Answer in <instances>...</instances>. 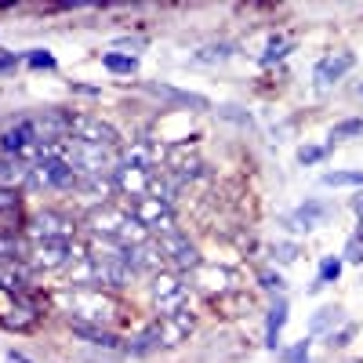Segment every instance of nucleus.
<instances>
[{"mask_svg": "<svg viewBox=\"0 0 363 363\" xmlns=\"http://www.w3.org/2000/svg\"><path fill=\"white\" fill-rule=\"evenodd\" d=\"M359 91H363V87H359Z\"/></svg>", "mask_w": 363, "mask_h": 363, "instance_id": "40", "label": "nucleus"}, {"mask_svg": "<svg viewBox=\"0 0 363 363\" xmlns=\"http://www.w3.org/2000/svg\"><path fill=\"white\" fill-rule=\"evenodd\" d=\"M323 186H335V189H342V186H363V171H327L323 174Z\"/></svg>", "mask_w": 363, "mask_h": 363, "instance_id": "26", "label": "nucleus"}, {"mask_svg": "<svg viewBox=\"0 0 363 363\" xmlns=\"http://www.w3.org/2000/svg\"><path fill=\"white\" fill-rule=\"evenodd\" d=\"M352 66H356L352 55H327V58H320L316 69H313V84L316 87H330V84H338Z\"/></svg>", "mask_w": 363, "mask_h": 363, "instance_id": "18", "label": "nucleus"}, {"mask_svg": "<svg viewBox=\"0 0 363 363\" xmlns=\"http://www.w3.org/2000/svg\"><path fill=\"white\" fill-rule=\"evenodd\" d=\"M338 320H342V309H338V306H323V309L309 320V330H313V335H327V330L335 327Z\"/></svg>", "mask_w": 363, "mask_h": 363, "instance_id": "25", "label": "nucleus"}, {"mask_svg": "<svg viewBox=\"0 0 363 363\" xmlns=\"http://www.w3.org/2000/svg\"><path fill=\"white\" fill-rule=\"evenodd\" d=\"M233 55H236V44H211L196 55V62H225Z\"/></svg>", "mask_w": 363, "mask_h": 363, "instance_id": "29", "label": "nucleus"}, {"mask_svg": "<svg viewBox=\"0 0 363 363\" xmlns=\"http://www.w3.org/2000/svg\"><path fill=\"white\" fill-rule=\"evenodd\" d=\"M62 160L80 174V178H113L120 167V153L106 145H91L80 138H66L62 142Z\"/></svg>", "mask_w": 363, "mask_h": 363, "instance_id": "3", "label": "nucleus"}, {"mask_svg": "<svg viewBox=\"0 0 363 363\" xmlns=\"http://www.w3.org/2000/svg\"><path fill=\"white\" fill-rule=\"evenodd\" d=\"M167 160L164 145L157 142H131L120 149V167H138V171H157Z\"/></svg>", "mask_w": 363, "mask_h": 363, "instance_id": "13", "label": "nucleus"}, {"mask_svg": "<svg viewBox=\"0 0 363 363\" xmlns=\"http://www.w3.org/2000/svg\"><path fill=\"white\" fill-rule=\"evenodd\" d=\"M269 255L277 258L280 265H291V262H298V255H301V247L294 244V240H277V244L269 247Z\"/></svg>", "mask_w": 363, "mask_h": 363, "instance_id": "28", "label": "nucleus"}, {"mask_svg": "<svg viewBox=\"0 0 363 363\" xmlns=\"http://www.w3.org/2000/svg\"><path fill=\"white\" fill-rule=\"evenodd\" d=\"M342 265H345V262H342V258H335V255L323 258V262H320V277H316V284H313L309 291H323L327 284H335V280L342 277Z\"/></svg>", "mask_w": 363, "mask_h": 363, "instance_id": "24", "label": "nucleus"}, {"mask_svg": "<svg viewBox=\"0 0 363 363\" xmlns=\"http://www.w3.org/2000/svg\"><path fill=\"white\" fill-rule=\"evenodd\" d=\"M128 265L135 269V277H157V272H164L167 258L160 251V240H145V244L131 247L128 251Z\"/></svg>", "mask_w": 363, "mask_h": 363, "instance_id": "14", "label": "nucleus"}, {"mask_svg": "<svg viewBox=\"0 0 363 363\" xmlns=\"http://www.w3.org/2000/svg\"><path fill=\"white\" fill-rule=\"evenodd\" d=\"M145 91H153V95H160V99H167V102H174V106H186V109H200V113L211 109V102H207L203 95L178 91V87H171V84H145Z\"/></svg>", "mask_w": 363, "mask_h": 363, "instance_id": "20", "label": "nucleus"}, {"mask_svg": "<svg viewBox=\"0 0 363 363\" xmlns=\"http://www.w3.org/2000/svg\"><path fill=\"white\" fill-rule=\"evenodd\" d=\"M69 138H80V142H91V145H106V149H124L120 142V131L113 124H106L102 116H91V113H80L73 116V128H69Z\"/></svg>", "mask_w": 363, "mask_h": 363, "instance_id": "9", "label": "nucleus"}, {"mask_svg": "<svg viewBox=\"0 0 363 363\" xmlns=\"http://www.w3.org/2000/svg\"><path fill=\"white\" fill-rule=\"evenodd\" d=\"M73 335H80L91 345H102V349H116L120 345V338L113 335V330H106V327H80V323H73Z\"/></svg>", "mask_w": 363, "mask_h": 363, "instance_id": "23", "label": "nucleus"}, {"mask_svg": "<svg viewBox=\"0 0 363 363\" xmlns=\"http://www.w3.org/2000/svg\"><path fill=\"white\" fill-rule=\"evenodd\" d=\"M80 174L62 157H44L40 164L29 167V186L33 189H77Z\"/></svg>", "mask_w": 363, "mask_h": 363, "instance_id": "8", "label": "nucleus"}, {"mask_svg": "<svg viewBox=\"0 0 363 363\" xmlns=\"http://www.w3.org/2000/svg\"><path fill=\"white\" fill-rule=\"evenodd\" d=\"M287 313H291L287 298H277V301H272V309H269V316H265V349H272V352L280 349L284 327H287Z\"/></svg>", "mask_w": 363, "mask_h": 363, "instance_id": "19", "label": "nucleus"}, {"mask_svg": "<svg viewBox=\"0 0 363 363\" xmlns=\"http://www.w3.org/2000/svg\"><path fill=\"white\" fill-rule=\"evenodd\" d=\"M84 251L87 247H80L77 240H73V244H33L26 251V265L37 269V272H62L77 258H84Z\"/></svg>", "mask_w": 363, "mask_h": 363, "instance_id": "7", "label": "nucleus"}, {"mask_svg": "<svg viewBox=\"0 0 363 363\" xmlns=\"http://www.w3.org/2000/svg\"><path fill=\"white\" fill-rule=\"evenodd\" d=\"M131 218L153 236V240H160V236H167V233H178V215H174V203H167V200H157V196H142V200H131Z\"/></svg>", "mask_w": 363, "mask_h": 363, "instance_id": "4", "label": "nucleus"}, {"mask_svg": "<svg viewBox=\"0 0 363 363\" xmlns=\"http://www.w3.org/2000/svg\"><path fill=\"white\" fill-rule=\"evenodd\" d=\"M193 280H196V287L203 291V294H229V291H236V272L233 269H222V265H200L196 272H193Z\"/></svg>", "mask_w": 363, "mask_h": 363, "instance_id": "16", "label": "nucleus"}, {"mask_svg": "<svg viewBox=\"0 0 363 363\" xmlns=\"http://www.w3.org/2000/svg\"><path fill=\"white\" fill-rule=\"evenodd\" d=\"M26 236L33 240V244H73L77 225H73L69 215H62V211H40V215H33V222L26 225Z\"/></svg>", "mask_w": 363, "mask_h": 363, "instance_id": "6", "label": "nucleus"}, {"mask_svg": "<svg viewBox=\"0 0 363 363\" xmlns=\"http://www.w3.org/2000/svg\"><path fill=\"white\" fill-rule=\"evenodd\" d=\"M291 48H294L291 40H269V48H265V55L258 58V62H262V66H277L280 58H287V51H291Z\"/></svg>", "mask_w": 363, "mask_h": 363, "instance_id": "31", "label": "nucleus"}, {"mask_svg": "<svg viewBox=\"0 0 363 363\" xmlns=\"http://www.w3.org/2000/svg\"><path fill=\"white\" fill-rule=\"evenodd\" d=\"M55 306L69 316V323H80V327H106L116 323L124 316V306L113 291H102V287H91V291H62L55 294Z\"/></svg>", "mask_w": 363, "mask_h": 363, "instance_id": "1", "label": "nucleus"}, {"mask_svg": "<svg viewBox=\"0 0 363 363\" xmlns=\"http://www.w3.org/2000/svg\"><path fill=\"white\" fill-rule=\"evenodd\" d=\"M11 363H29V359H26L22 352H11Z\"/></svg>", "mask_w": 363, "mask_h": 363, "instance_id": "39", "label": "nucleus"}, {"mask_svg": "<svg viewBox=\"0 0 363 363\" xmlns=\"http://www.w3.org/2000/svg\"><path fill=\"white\" fill-rule=\"evenodd\" d=\"M22 186H29V164H22L18 157H0V189L18 193Z\"/></svg>", "mask_w": 363, "mask_h": 363, "instance_id": "21", "label": "nucleus"}, {"mask_svg": "<svg viewBox=\"0 0 363 363\" xmlns=\"http://www.w3.org/2000/svg\"><path fill=\"white\" fill-rule=\"evenodd\" d=\"M342 142V138H363V116H352V120H342V124L330 128V142Z\"/></svg>", "mask_w": 363, "mask_h": 363, "instance_id": "27", "label": "nucleus"}, {"mask_svg": "<svg viewBox=\"0 0 363 363\" xmlns=\"http://www.w3.org/2000/svg\"><path fill=\"white\" fill-rule=\"evenodd\" d=\"M18 62V55H11V51H4V48H0V69H11Z\"/></svg>", "mask_w": 363, "mask_h": 363, "instance_id": "37", "label": "nucleus"}, {"mask_svg": "<svg viewBox=\"0 0 363 363\" xmlns=\"http://www.w3.org/2000/svg\"><path fill=\"white\" fill-rule=\"evenodd\" d=\"M149 298H153V309L160 316H171V313H182L189 306V284L178 277V272L164 269L153 277V284H149Z\"/></svg>", "mask_w": 363, "mask_h": 363, "instance_id": "5", "label": "nucleus"}, {"mask_svg": "<svg viewBox=\"0 0 363 363\" xmlns=\"http://www.w3.org/2000/svg\"><path fill=\"white\" fill-rule=\"evenodd\" d=\"M258 284H262L265 291H277V294H280V291L287 287V280L280 277V272H272V269H262V277H258Z\"/></svg>", "mask_w": 363, "mask_h": 363, "instance_id": "34", "label": "nucleus"}, {"mask_svg": "<svg viewBox=\"0 0 363 363\" xmlns=\"http://www.w3.org/2000/svg\"><path fill=\"white\" fill-rule=\"evenodd\" d=\"M102 66L116 77H131V73H138V58L124 55V51H109V55H102Z\"/></svg>", "mask_w": 363, "mask_h": 363, "instance_id": "22", "label": "nucleus"}, {"mask_svg": "<svg viewBox=\"0 0 363 363\" xmlns=\"http://www.w3.org/2000/svg\"><path fill=\"white\" fill-rule=\"evenodd\" d=\"M33 145H37V131H33L29 120H18L15 128H8L4 135H0V153H4V157H18L22 160Z\"/></svg>", "mask_w": 363, "mask_h": 363, "instance_id": "17", "label": "nucleus"}, {"mask_svg": "<svg viewBox=\"0 0 363 363\" xmlns=\"http://www.w3.org/2000/svg\"><path fill=\"white\" fill-rule=\"evenodd\" d=\"M280 363H313L309 359V338H301V342L280 349Z\"/></svg>", "mask_w": 363, "mask_h": 363, "instance_id": "30", "label": "nucleus"}, {"mask_svg": "<svg viewBox=\"0 0 363 363\" xmlns=\"http://www.w3.org/2000/svg\"><path fill=\"white\" fill-rule=\"evenodd\" d=\"M15 207H18V193L0 189V215H4V211H15Z\"/></svg>", "mask_w": 363, "mask_h": 363, "instance_id": "36", "label": "nucleus"}, {"mask_svg": "<svg viewBox=\"0 0 363 363\" xmlns=\"http://www.w3.org/2000/svg\"><path fill=\"white\" fill-rule=\"evenodd\" d=\"M87 229H91V236H95V240H102V244L124 247V251L145 244V240H153L131 218L128 207H116V203H106L99 211H91V215H87Z\"/></svg>", "mask_w": 363, "mask_h": 363, "instance_id": "2", "label": "nucleus"}, {"mask_svg": "<svg viewBox=\"0 0 363 363\" xmlns=\"http://www.w3.org/2000/svg\"><path fill=\"white\" fill-rule=\"evenodd\" d=\"M352 335H356V323L342 327L338 335H327V338H330V349H335V345H338V349H342V345H349V342H352Z\"/></svg>", "mask_w": 363, "mask_h": 363, "instance_id": "35", "label": "nucleus"}, {"mask_svg": "<svg viewBox=\"0 0 363 363\" xmlns=\"http://www.w3.org/2000/svg\"><path fill=\"white\" fill-rule=\"evenodd\" d=\"M26 62L33 66V69H55V66H58V62H55V55H51V51H44V48L29 51V55H26Z\"/></svg>", "mask_w": 363, "mask_h": 363, "instance_id": "33", "label": "nucleus"}, {"mask_svg": "<svg viewBox=\"0 0 363 363\" xmlns=\"http://www.w3.org/2000/svg\"><path fill=\"white\" fill-rule=\"evenodd\" d=\"M160 251H164L171 272H178V277H182V272H196V269L203 265L196 244H189L186 233H167V236H160Z\"/></svg>", "mask_w": 363, "mask_h": 363, "instance_id": "10", "label": "nucleus"}, {"mask_svg": "<svg viewBox=\"0 0 363 363\" xmlns=\"http://www.w3.org/2000/svg\"><path fill=\"white\" fill-rule=\"evenodd\" d=\"M153 178H157V171L116 167V174H113V189H116V196H124V200H142V196L153 193Z\"/></svg>", "mask_w": 363, "mask_h": 363, "instance_id": "12", "label": "nucleus"}, {"mask_svg": "<svg viewBox=\"0 0 363 363\" xmlns=\"http://www.w3.org/2000/svg\"><path fill=\"white\" fill-rule=\"evenodd\" d=\"M73 91H80V95H99L95 87H87V84H73Z\"/></svg>", "mask_w": 363, "mask_h": 363, "instance_id": "38", "label": "nucleus"}, {"mask_svg": "<svg viewBox=\"0 0 363 363\" xmlns=\"http://www.w3.org/2000/svg\"><path fill=\"white\" fill-rule=\"evenodd\" d=\"M327 153H330V145H301L298 149V164L301 167H313V164L327 160Z\"/></svg>", "mask_w": 363, "mask_h": 363, "instance_id": "32", "label": "nucleus"}, {"mask_svg": "<svg viewBox=\"0 0 363 363\" xmlns=\"http://www.w3.org/2000/svg\"><path fill=\"white\" fill-rule=\"evenodd\" d=\"M327 218H335V207H330L327 200H306V203H298L291 215H287V229H294V233H313V229H320Z\"/></svg>", "mask_w": 363, "mask_h": 363, "instance_id": "11", "label": "nucleus"}, {"mask_svg": "<svg viewBox=\"0 0 363 363\" xmlns=\"http://www.w3.org/2000/svg\"><path fill=\"white\" fill-rule=\"evenodd\" d=\"M157 330H160V349H174L193 335V313L182 309L171 316H157Z\"/></svg>", "mask_w": 363, "mask_h": 363, "instance_id": "15", "label": "nucleus"}]
</instances>
